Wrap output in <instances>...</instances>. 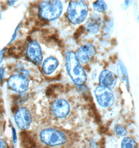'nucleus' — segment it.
I'll return each instance as SVG.
<instances>
[{"label": "nucleus", "mask_w": 139, "mask_h": 148, "mask_svg": "<svg viewBox=\"0 0 139 148\" xmlns=\"http://www.w3.org/2000/svg\"><path fill=\"white\" fill-rule=\"evenodd\" d=\"M114 132L118 136L122 137H125L127 134L126 128L120 124H117L115 126Z\"/></svg>", "instance_id": "obj_17"}, {"label": "nucleus", "mask_w": 139, "mask_h": 148, "mask_svg": "<svg viewBox=\"0 0 139 148\" xmlns=\"http://www.w3.org/2000/svg\"><path fill=\"white\" fill-rule=\"evenodd\" d=\"M52 112L57 118L62 119L66 117L70 112L69 103L64 99H57L53 102Z\"/></svg>", "instance_id": "obj_9"}, {"label": "nucleus", "mask_w": 139, "mask_h": 148, "mask_svg": "<svg viewBox=\"0 0 139 148\" xmlns=\"http://www.w3.org/2000/svg\"><path fill=\"white\" fill-rule=\"evenodd\" d=\"M5 51V49H3L0 51V63L2 62L3 59V56H4V53Z\"/></svg>", "instance_id": "obj_21"}, {"label": "nucleus", "mask_w": 139, "mask_h": 148, "mask_svg": "<svg viewBox=\"0 0 139 148\" xmlns=\"http://www.w3.org/2000/svg\"><path fill=\"white\" fill-rule=\"evenodd\" d=\"M8 86L10 89L18 92H26L29 87V81L21 75H14L8 79Z\"/></svg>", "instance_id": "obj_8"}, {"label": "nucleus", "mask_w": 139, "mask_h": 148, "mask_svg": "<svg viewBox=\"0 0 139 148\" xmlns=\"http://www.w3.org/2000/svg\"><path fill=\"white\" fill-rule=\"evenodd\" d=\"M4 69H3V68H0V79L1 80H2L4 77Z\"/></svg>", "instance_id": "obj_23"}, {"label": "nucleus", "mask_w": 139, "mask_h": 148, "mask_svg": "<svg viewBox=\"0 0 139 148\" xmlns=\"http://www.w3.org/2000/svg\"><path fill=\"white\" fill-rule=\"evenodd\" d=\"M63 9L60 1H44L39 5V15L46 21H55L61 15Z\"/></svg>", "instance_id": "obj_3"}, {"label": "nucleus", "mask_w": 139, "mask_h": 148, "mask_svg": "<svg viewBox=\"0 0 139 148\" xmlns=\"http://www.w3.org/2000/svg\"><path fill=\"white\" fill-rule=\"evenodd\" d=\"M0 148H8L7 143L2 139H0Z\"/></svg>", "instance_id": "obj_19"}, {"label": "nucleus", "mask_w": 139, "mask_h": 148, "mask_svg": "<svg viewBox=\"0 0 139 148\" xmlns=\"http://www.w3.org/2000/svg\"><path fill=\"white\" fill-rule=\"evenodd\" d=\"M1 13H0V19H1Z\"/></svg>", "instance_id": "obj_26"}, {"label": "nucleus", "mask_w": 139, "mask_h": 148, "mask_svg": "<svg viewBox=\"0 0 139 148\" xmlns=\"http://www.w3.org/2000/svg\"><path fill=\"white\" fill-rule=\"evenodd\" d=\"M117 72L119 79H120L122 82L125 83L127 87L129 89V79L127 70L124 62L121 60H119L118 62L117 66Z\"/></svg>", "instance_id": "obj_14"}, {"label": "nucleus", "mask_w": 139, "mask_h": 148, "mask_svg": "<svg viewBox=\"0 0 139 148\" xmlns=\"http://www.w3.org/2000/svg\"><path fill=\"white\" fill-rule=\"evenodd\" d=\"M65 59L67 73L73 83L78 86L83 85L87 81V75L77 55L73 51H68L65 54Z\"/></svg>", "instance_id": "obj_1"}, {"label": "nucleus", "mask_w": 139, "mask_h": 148, "mask_svg": "<svg viewBox=\"0 0 139 148\" xmlns=\"http://www.w3.org/2000/svg\"><path fill=\"white\" fill-rule=\"evenodd\" d=\"M15 121L18 128L21 130H27L32 122L31 113L26 108H21L15 115Z\"/></svg>", "instance_id": "obj_6"}, {"label": "nucleus", "mask_w": 139, "mask_h": 148, "mask_svg": "<svg viewBox=\"0 0 139 148\" xmlns=\"http://www.w3.org/2000/svg\"><path fill=\"white\" fill-rule=\"evenodd\" d=\"M40 138L43 143L51 147L64 145L67 141V137L64 133L52 128L42 130L40 134Z\"/></svg>", "instance_id": "obj_4"}, {"label": "nucleus", "mask_w": 139, "mask_h": 148, "mask_svg": "<svg viewBox=\"0 0 139 148\" xmlns=\"http://www.w3.org/2000/svg\"><path fill=\"white\" fill-rule=\"evenodd\" d=\"M101 26V18L98 14H93L87 19L85 28L89 33L95 34L98 33Z\"/></svg>", "instance_id": "obj_12"}, {"label": "nucleus", "mask_w": 139, "mask_h": 148, "mask_svg": "<svg viewBox=\"0 0 139 148\" xmlns=\"http://www.w3.org/2000/svg\"><path fill=\"white\" fill-rule=\"evenodd\" d=\"M85 28L83 26H80L76 31L74 33V38L75 40H77L80 37V36L83 34V33L85 32Z\"/></svg>", "instance_id": "obj_18"}, {"label": "nucleus", "mask_w": 139, "mask_h": 148, "mask_svg": "<svg viewBox=\"0 0 139 148\" xmlns=\"http://www.w3.org/2000/svg\"><path fill=\"white\" fill-rule=\"evenodd\" d=\"M131 1H125V3H124V7L125 6L126 8L125 9H126L127 8H128V6H129V5L131 4ZM123 7V8H124Z\"/></svg>", "instance_id": "obj_22"}, {"label": "nucleus", "mask_w": 139, "mask_h": 148, "mask_svg": "<svg viewBox=\"0 0 139 148\" xmlns=\"http://www.w3.org/2000/svg\"><path fill=\"white\" fill-rule=\"evenodd\" d=\"M94 92L97 102L101 107L108 108L114 105L115 97L111 89L99 86L95 88Z\"/></svg>", "instance_id": "obj_5"}, {"label": "nucleus", "mask_w": 139, "mask_h": 148, "mask_svg": "<svg viewBox=\"0 0 139 148\" xmlns=\"http://www.w3.org/2000/svg\"><path fill=\"white\" fill-rule=\"evenodd\" d=\"M88 4L84 1H71L67 10L68 21L74 25L83 23L87 17Z\"/></svg>", "instance_id": "obj_2"}, {"label": "nucleus", "mask_w": 139, "mask_h": 148, "mask_svg": "<svg viewBox=\"0 0 139 148\" xmlns=\"http://www.w3.org/2000/svg\"><path fill=\"white\" fill-rule=\"evenodd\" d=\"M58 60L54 57L50 56L45 59L43 65L42 70L46 75L53 73L58 66Z\"/></svg>", "instance_id": "obj_13"}, {"label": "nucleus", "mask_w": 139, "mask_h": 148, "mask_svg": "<svg viewBox=\"0 0 139 148\" xmlns=\"http://www.w3.org/2000/svg\"><path fill=\"white\" fill-rule=\"evenodd\" d=\"M1 118V111H0V119Z\"/></svg>", "instance_id": "obj_25"}, {"label": "nucleus", "mask_w": 139, "mask_h": 148, "mask_svg": "<svg viewBox=\"0 0 139 148\" xmlns=\"http://www.w3.org/2000/svg\"><path fill=\"white\" fill-rule=\"evenodd\" d=\"M16 2V1H8V4L9 6H13L14 4V3Z\"/></svg>", "instance_id": "obj_24"}, {"label": "nucleus", "mask_w": 139, "mask_h": 148, "mask_svg": "<svg viewBox=\"0 0 139 148\" xmlns=\"http://www.w3.org/2000/svg\"><path fill=\"white\" fill-rule=\"evenodd\" d=\"M27 56L28 59L36 65L39 66L43 61L41 49L39 43L32 40L29 43L27 49Z\"/></svg>", "instance_id": "obj_7"}, {"label": "nucleus", "mask_w": 139, "mask_h": 148, "mask_svg": "<svg viewBox=\"0 0 139 148\" xmlns=\"http://www.w3.org/2000/svg\"><path fill=\"white\" fill-rule=\"evenodd\" d=\"M94 10L98 13H103L107 9V5L104 1H96L93 4Z\"/></svg>", "instance_id": "obj_16"}, {"label": "nucleus", "mask_w": 139, "mask_h": 148, "mask_svg": "<svg viewBox=\"0 0 139 148\" xmlns=\"http://www.w3.org/2000/svg\"><path fill=\"white\" fill-rule=\"evenodd\" d=\"M18 27H19V25L17 26V27L14 33V34L13 35L12 38V39H11V41H10V42H13V41H14V40H15V38H16V36H17V31H18Z\"/></svg>", "instance_id": "obj_20"}, {"label": "nucleus", "mask_w": 139, "mask_h": 148, "mask_svg": "<svg viewBox=\"0 0 139 148\" xmlns=\"http://www.w3.org/2000/svg\"><path fill=\"white\" fill-rule=\"evenodd\" d=\"M120 148H137V143L133 138L125 137L121 140Z\"/></svg>", "instance_id": "obj_15"}, {"label": "nucleus", "mask_w": 139, "mask_h": 148, "mask_svg": "<svg viewBox=\"0 0 139 148\" xmlns=\"http://www.w3.org/2000/svg\"><path fill=\"white\" fill-rule=\"evenodd\" d=\"M98 82L100 86L111 89L115 87L117 77L113 72L105 70L101 72L99 75Z\"/></svg>", "instance_id": "obj_11"}, {"label": "nucleus", "mask_w": 139, "mask_h": 148, "mask_svg": "<svg viewBox=\"0 0 139 148\" xmlns=\"http://www.w3.org/2000/svg\"><path fill=\"white\" fill-rule=\"evenodd\" d=\"M96 50L95 46L91 44H86L80 47L78 50V59L83 64H88L95 56Z\"/></svg>", "instance_id": "obj_10"}]
</instances>
